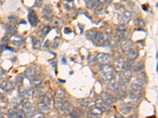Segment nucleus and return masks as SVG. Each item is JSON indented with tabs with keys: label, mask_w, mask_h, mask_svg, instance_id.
<instances>
[{
	"label": "nucleus",
	"mask_w": 158,
	"mask_h": 118,
	"mask_svg": "<svg viewBox=\"0 0 158 118\" xmlns=\"http://www.w3.org/2000/svg\"><path fill=\"white\" fill-rule=\"evenodd\" d=\"M51 31V28L49 27V26H48V25H46V26H44V27L42 29L41 32L42 33L44 34V36H46V35H48V33H49V32Z\"/></svg>",
	"instance_id": "nucleus-39"
},
{
	"label": "nucleus",
	"mask_w": 158,
	"mask_h": 118,
	"mask_svg": "<svg viewBox=\"0 0 158 118\" xmlns=\"http://www.w3.org/2000/svg\"><path fill=\"white\" fill-rule=\"evenodd\" d=\"M96 104H97V107L100 108L102 111H107L111 108V105H109V104L104 102L101 98L97 99V102H96Z\"/></svg>",
	"instance_id": "nucleus-19"
},
{
	"label": "nucleus",
	"mask_w": 158,
	"mask_h": 118,
	"mask_svg": "<svg viewBox=\"0 0 158 118\" xmlns=\"http://www.w3.org/2000/svg\"><path fill=\"white\" fill-rule=\"evenodd\" d=\"M122 82L120 80V77H113L110 80L109 83L107 84V89L109 91H114L118 86V84Z\"/></svg>",
	"instance_id": "nucleus-8"
},
{
	"label": "nucleus",
	"mask_w": 158,
	"mask_h": 118,
	"mask_svg": "<svg viewBox=\"0 0 158 118\" xmlns=\"http://www.w3.org/2000/svg\"><path fill=\"white\" fill-rule=\"evenodd\" d=\"M47 92L48 90L45 87H40V88H39L36 90V95H37L39 98H43L44 95H47Z\"/></svg>",
	"instance_id": "nucleus-30"
},
{
	"label": "nucleus",
	"mask_w": 158,
	"mask_h": 118,
	"mask_svg": "<svg viewBox=\"0 0 158 118\" xmlns=\"http://www.w3.org/2000/svg\"><path fill=\"white\" fill-rule=\"evenodd\" d=\"M80 102H81V103L82 104V105H84V106H86V107H94V105H95V102L89 98H82V99L80 100Z\"/></svg>",
	"instance_id": "nucleus-28"
},
{
	"label": "nucleus",
	"mask_w": 158,
	"mask_h": 118,
	"mask_svg": "<svg viewBox=\"0 0 158 118\" xmlns=\"http://www.w3.org/2000/svg\"><path fill=\"white\" fill-rule=\"evenodd\" d=\"M128 54H127V58L128 60L130 61H135L136 60V58L138 57V54H139V52H138V50L136 48H134L132 49L131 48V50H128Z\"/></svg>",
	"instance_id": "nucleus-21"
},
{
	"label": "nucleus",
	"mask_w": 158,
	"mask_h": 118,
	"mask_svg": "<svg viewBox=\"0 0 158 118\" xmlns=\"http://www.w3.org/2000/svg\"><path fill=\"white\" fill-rule=\"evenodd\" d=\"M8 19L10 20V23L14 24L15 23V22H17V18L15 16H10L8 18Z\"/></svg>",
	"instance_id": "nucleus-45"
},
{
	"label": "nucleus",
	"mask_w": 158,
	"mask_h": 118,
	"mask_svg": "<svg viewBox=\"0 0 158 118\" xmlns=\"http://www.w3.org/2000/svg\"><path fill=\"white\" fill-rule=\"evenodd\" d=\"M49 63H50V64L52 65L53 68L56 69V67H57V61H56V58H55V59H52V60H50V61H49Z\"/></svg>",
	"instance_id": "nucleus-43"
},
{
	"label": "nucleus",
	"mask_w": 158,
	"mask_h": 118,
	"mask_svg": "<svg viewBox=\"0 0 158 118\" xmlns=\"http://www.w3.org/2000/svg\"><path fill=\"white\" fill-rule=\"evenodd\" d=\"M120 77V80L123 84H127L130 82V81L131 80V77H132V73H131V70L129 69H127L126 70H124L123 73L119 76Z\"/></svg>",
	"instance_id": "nucleus-14"
},
{
	"label": "nucleus",
	"mask_w": 158,
	"mask_h": 118,
	"mask_svg": "<svg viewBox=\"0 0 158 118\" xmlns=\"http://www.w3.org/2000/svg\"><path fill=\"white\" fill-rule=\"evenodd\" d=\"M74 109V107L72 106L71 104L68 102H63V105L60 106L58 111L59 113H62L63 115H70V113H72V111Z\"/></svg>",
	"instance_id": "nucleus-5"
},
{
	"label": "nucleus",
	"mask_w": 158,
	"mask_h": 118,
	"mask_svg": "<svg viewBox=\"0 0 158 118\" xmlns=\"http://www.w3.org/2000/svg\"><path fill=\"white\" fill-rule=\"evenodd\" d=\"M4 50H5V48H4V45L0 44V53H2Z\"/></svg>",
	"instance_id": "nucleus-48"
},
{
	"label": "nucleus",
	"mask_w": 158,
	"mask_h": 118,
	"mask_svg": "<svg viewBox=\"0 0 158 118\" xmlns=\"http://www.w3.org/2000/svg\"><path fill=\"white\" fill-rule=\"evenodd\" d=\"M99 72L102 78L104 79L105 81H110L115 76L113 68L108 65V64H103V65H101L99 69Z\"/></svg>",
	"instance_id": "nucleus-2"
},
{
	"label": "nucleus",
	"mask_w": 158,
	"mask_h": 118,
	"mask_svg": "<svg viewBox=\"0 0 158 118\" xmlns=\"http://www.w3.org/2000/svg\"><path fill=\"white\" fill-rule=\"evenodd\" d=\"M81 109H78V108L75 109V111H72V113H70V115H71L72 117H74V118L79 117V116H81Z\"/></svg>",
	"instance_id": "nucleus-35"
},
{
	"label": "nucleus",
	"mask_w": 158,
	"mask_h": 118,
	"mask_svg": "<svg viewBox=\"0 0 158 118\" xmlns=\"http://www.w3.org/2000/svg\"><path fill=\"white\" fill-rule=\"evenodd\" d=\"M54 25L56 26V27H59V26H61V25H63V22H62L61 20L58 19V18H55V22H54Z\"/></svg>",
	"instance_id": "nucleus-42"
},
{
	"label": "nucleus",
	"mask_w": 158,
	"mask_h": 118,
	"mask_svg": "<svg viewBox=\"0 0 158 118\" xmlns=\"http://www.w3.org/2000/svg\"><path fill=\"white\" fill-rule=\"evenodd\" d=\"M113 92H115L117 98H118V99H120V98H122L123 97L125 96V95L127 94L126 86L124 85L123 83L121 82L120 84H118V86L117 87V88L113 91Z\"/></svg>",
	"instance_id": "nucleus-10"
},
{
	"label": "nucleus",
	"mask_w": 158,
	"mask_h": 118,
	"mask_svg": "<svg viewBox=\"0 0 158 118\" xmlns=\"http://www.w3.org/2000/svg\"><path fill=\"white\" fill-rule=\"evenodd\" d=\"M28 19H29V22L31 25V26L35 27L39 23V19H38L37 16H36V13L32 10H29V15H28Z\"/></svg>",
	"instance_id": "nucleus-11"
},
{
	"label": "nucleus",
	"mask_w": 158,
	"mask_h": 118,
	"mask_svg": "<svg viewBox=\"0 0 158 118\" xmlns=\"http://www.w3.org/2000/svg\"><path fill=\"white\" fill-rule=\"evenodd\" d=\"M117 10L119 11V14H118V22L119 23L127 24L128 22L131 20V14L130 11L127 10L123 7L120 6L117 9Z\"/></svg>",
	"instance_id": "nucleus-4"
},
{
	"label": "nucleus",
	"mask_w": 158,
	"mask_h": 118,
	"mask_svg": "<svg viewBox=\"0 0 158 118\" xmlns=\"http://www.w3.org/2000/svg\"><path fill=\"white\" fill-rule=\"evenodd\" d=\"M66 97L65 91L61 88H59L56 91V95H55V101L57 102H62L64 101V98Z\"/></svg>",
	"instance_id": "nucleus-18"
},
{
	"label": "nucleus",
	"mask_w": 158,
	"mask_h": 118,
	"mask_svg": "<svg viewBox=\"0 0 158 118\" xmlns=\"http://www.w3.org/2000/svg\"><path fill=\"white\" fill-rule=\"evenodd\" d=\"M60 43H61V40L58 37L55 38L54 40H53V43H52V47L54 49H56L59 47V46L60 45Z\"/></svg>",
	"instance_id": "nucleus-36"
},
{
	"label": "nucleus",
	"mask_w": 158,
	"mask_h": 118,
	"mask_svg": "<svg viewBox=\"0 0 158 118\" xmlns=\"http://www.w3.org/2000/svg\"><path fill=\"white\" fill-rule=\"evenodd\" d=\"M40 46H41V41L40 40H37V39L33 40V47H34V49L40 48Z\"/></svg>",
	"instance_id": "nucleus-40"
},
{
	"label": "nucleus",
	"mask_w": 158,
	"mask_h": 118,
	"mask_svg": "<svg viewBox=\"0 0 158 118\" xmlns=\"http://www.w3.org/2000/svg\"><path fill=\"white\" fill-rule=\"evenodd\" d=\"M42 81H43V75H41V73H39L34 78H32L30 81V82L31 84H32V86L36 87L39 86L40 84H41Z\"/></svg>",
	"instance_id": "nucleus-25"
},
{
	"label": "nucleus",
	"mask_w": 158,
	"mask_h": 118,
	"mask_svg": "<svg viewBox=\"0 0 158 118\" xmlns=\"http://www.w3.org/2000/svg\"><path fill=\"white\" fill-rule=\"evenodd\" d=\"M39 107L40 109V110H41V112H43V113H50V111H51L50 106H48L47 104H45L44 102H40Z\"/></svg>",
	"instance_id": "nucleus-31"
},
{
	"label": "nucleus",
	"mask_w": 158,
	"mask_h": 118,
	"mask_svg": "<svg viewBox=\"0 0 158 118\" xmlns=\"http://www.w3.org/2000/svg\"><path fill=\"white\" fill-rule=\"evenodd\" d=\"M43 18L47 21H51L52 18H54L53 15V12H52V8L50 5L46 6L43 10Z\"/></svg>",
	"instance_id": "nucleus-12"
},
{
	"label": "nucleus",
	"mask_w": 158,
	"mask_h": 118,
	"mask_svg": "<svg viewBox=\"0 0 158 118\" xmlns=\"http://www.w3.org/2000/svg\"><path fill=\"white\" fill-rule=\"evenodd\" d=\"M85 6L88 9H94L95 6H98L99 4H101V1L100 0H85Z\"/></svg>",
	"instance_id": "nucleus-27"
},
{
	"label": "nucleus",
	"mask_w": 158,
	"mask_h": 118,
	"mask_svg": "<svg viewBox=\"0 0 158 118\" xmlns=\"http://www.w3.org/2000/svg\"><path fill=\"white\" fill-rule=\"evenodd\" d=\"M142 81V83H146L147 82V77H146V73H141L140 74V78H139Z\"/></svg>",
	"instance_id": "nucleus-41"
},
{
	"label": "nucleus",
	"mask_w": 158,
	"mask_h": 118,
	"mask_svg": "<svg viewBox=\"0 0 158 118\" xmlns=\"http://www.w3.org/2000/svg\"><path fill=\"white\" fill-rule=\"evenodd\" d=\"M22 106H23V110L25 111V114L27 115V116H32L33 114L36 112V107H35L34 105L30 103V102H29L28 101L27 102H24V103L22 104Z\"/></svg>",
	"instance_id": "nucleus-6"
},
{
	"label": "nucleus",
	"mask_w": 158,
	"mask_h": 118,
	"mask_svg": "<svg viewBox=\"0 0 158 118\" xmlns=\"http://www.w3.org/2000/svg\"><path fill=\"white\" fill-rule=\"evenodd\" d=\"M72 31L70 30V29H68V28H67V29H64V33L65 34H70V33H71Z\"/></svg>",
	"instance_id": "nucleus-47"
},
{
	"label": "nucleus",
	"mask_w": 158,
	"mask_h": 118,
	"mask_svg": "<svg viewBox=\"0 0 158 118\" xmlns=\"http://www.w3.org/2000/svg\"><path fill=\"white\" fill-rule=\"evenodd\" d=\"M142 88H143V83L142 82L140 79H135L131 82V91L136 94L138 98H140L142 95Z\"/></svg>",
	"instance_id": "nucleus-3"
},
{
	"label": "nucleus",
	"mask_w": 158,
	"mask_h": 118,
	"mask_svg": "<svg viewBox=\"0 0 158 118\" xmlns=\"http://www.w3.org/2000/svg\"><path fill=\"white\" fill-rule=\"evenodd\" d=\"M133 108V104L131 102H123L119 105V112L123 115H128L131 113V109Z\"/></svg>",
	"instance_id": "nucleus-9"
},
{
	"label": "nucleus",
	"mask_w": 158,
	"mask_h": 118,
	"mask_svg": "<svg viewBox=\"0 0 158 118\" xmlns=\"http://www.w3.org/2000/svg\"><path fill=\"white\" fill-rule=\"evenodd\" d=\"M42 5V0H36L35 1V6L36 7H40Z\"/></svg>",
	"instance_id": "nucleus-46"
},
{
	"label": "nucleus",
	"mask_w": 158,
	"mask_h": 118,
	"mask_svg": "<svg viewBox=\"0 0 158 118\" xmlns=\"http://www.w3.org/2000/svg\"><path fill=\"white\" fill-rule=\"evenodd\" d=\"M39 71H38L37 67L35 66V65H32V66L28 67L25 71V77L29 79V81H31L32 78H34L36 76H37L39 74Z\"/></svg>",
	"instance_id": "nucleus-7"
},
{
	"label": "nucleus",
	"mask_w": 158,
	"mask_h": 118,
	"mask_svg": "<svg viewBox=\"0 0 158 118\" xmlns=\"http://www.w3.org/2000/svg\"><path fill=\"white\" fill-rule=\"evenodd\" d=\"M101 96L103 100H104L105 102H107L108 104H109V105H111V104L114 102V99L112 95H111V94L108 93V92L103 91V92H101Z\"/></svg>",
	"instance_id": "nucleus-20"
},
{
	"label": "nucleus",
	"mask_w": 158,
	"mask_h": 118,
	"mask_svg": "<svg viewBox=\"0 0 158 118\" xmlns=\"http://www.w3.org/2000/svg\"><path fill=\"white\" fill-rule=\"evenodd\" d=\"M21 95L24 98H27V99H30L33 97V92L31 89H29V88H22V91L20 92Z\"/></svg>",
	"instance_id": "nucleus-22"
},
{
	"label": "nucleus",
	"mask_w": 158,
	"mask_h": 118,
	"mask_svg": "<svg viewBox=\"0 0 158 118\" xmlns=\"http://www.w3.org/2000/svg\"><path fill=\"white\" fill-rule=\"evenodd\" d=\"M144 69V63L142 61H139V62H137L136 64L134 65V70L135 72H140L142 71Z\"/></svg>",
	"instance_id": "nucleus-33"
},
{
	"label": "nucleus",
	"mask_w": 158,
	"mask_h": 118,
	"mask_svg": "<svg viewBox=\"0 0 158 118\" xmlns=\"http://www.w3.org/2000/svg\"><path fill=\"white\" fill-rule=\"evenodd\" d=\"M128 32H127L126 30H119V29H117L116 32H115V36L118 39H120V40H125V39L127 38Z\"/></svg>",
	"instance_id": "nucleus-23"
},
{
	"label": "nucleus",
	"mask_w": 158,
	"mask_h": 118,
	"mask_svg": "<svg viewBox=\"0 0 158 118\" xmlns=\"http://www.w3.org/2000/svg\"><path fill=\"white\" fill-rule=\"evenodd\" d=\"M6 29L8 33L10 35H14L15 32H16V29H15V26H14L13 25H11V24H8V25H6Z\"/></svg>",
	"instance_id": "nucleus-32"
},
{
	"label": "nucleus",
	"mask_w": 158,
	"mask_h": 118,
	"mask_svg": "<svg viewBox=\"0 0 158 118\" xmlns=\"http://www.w3.org/2000/svg\"><path fill=\"white\" fill-rule=\"evenodd\" d=\"M10 36H4V37L2 39V43H9V42H10Z\"/></svg>",
	"instance_id": "nucleus-44"
},
{
	"label": "nucleus",
	"mask_w": 158,
	"mask_h": 118,
	"mask_svg": "<svg viewBox=\"0 0 158 118\" xmlns=\"http://www.w3.org/2000/svg\"><path fill=\"white\" fill-rule=\"evenodd\" d=\"M23 78H24V77L22 74H18L16 77L17 83H18V84H20V85H22V82H23Z\"/></svg>",
	"instance_id": "nucleus-38"
},
{
	"label": "nucleus",
	"mask_w": 158,
	"mask_h": 118,
	"mask_svg": "<svg viewBox=\"0 0 158 118\" xmlns=\"http://www.w3.org/2000/svg\"><path fill=\"white\" fill-rule=\"evenodd\" d=\"M103 111L99 107H94L90 110L89 116L92 117H100L102 116Z\"/></svg>",
	"instance_id": "nucleus-26"
},
{
	"label": "nucleus",
	"mask_w": 158,
	"mask_h": 118,
	"mask_svg": "<svg viewBox=\"0 0 158 118\" xmlns=\"http://www.w3.org/2000/svg\"><path fill=\"white\" fill-rule=\"evenodd\" d=\"M87 38L94 42L97 46H107L110 43L111 38L107 33H103L100 31L96 30L95 29H90L85 32Z\"/></svg>",
	"instance_id": "nucleus-1"
},
{
	"label": "nucleus",
	"mask_w": 158,
	"mask_h": 118,
	"mask_svg": "<svg viewBox=\"0 0 158 118\" xmlns=\"http://www.w3.org/2000/svg\"><path fill=\"white\" fill-rule=\"evenodd\" d=\"M15 87V83L11 82L9 81H5L0 84V88L4 91H12Z\"/></svg>",
	"instance_id": "nucleus-15"
},
{
	"label": "nucleus",
	"mask_w": 158,
	"mask_h": 118,
	"mask_svg": "<svg viewBox=\"0 0 158 118\" xmlns=\"http://www.w3.org/2000/svg\"><path fill=\"white\" fill-rule=\"evenodd\" d=\"M10 117H18V118H25L27 115L25 114V111L20 109H14L9 113Z\"/></svg>",
	"instance_id": "nucleus-13"
},
{
	"label": "nucleus",
	"mask_w": 158,
	"mask_h": 118,
	"mask_svg": "<svg viewBox=\"0 0 158 118\" xmlns=\"http://www.w3.org/2000/svg\"><path fill=\"white\" fill-rule=\"evenodd\" d=\"M142 8H143L144 10H145V11H147V10H148V8H149V7H148L147 6L143 5V6H142Z\"/></svg>",
	"instance_id": "nucleus-49"
},
{
	"label": "nucleus",
	"mask_w": 158,
	"mask_h": 118,
	"mask_svg": "<svg viewBox=\"0 0 158 118\" xmlns=\"http://www.w3.org/2000/svg\"><path fill=\"white\" fill-rule=\"evenodd\" d=\"M133 46L134 43L131 40H125L122 43V49L124 51H128V50H130L133 47Z\"/></svg>",
	"instance_id": "nucleus-29"
},
{
	"label": "nucleus",
	"mask_w": 158,
	"mask_h": 118,
	"mask_svg": "<svg viewBox=\"0 0 158 118\" xmlns=\"http://www.w3.org/2000/svg\"><path fill=\"white\" fill-rule=\"evenodd\" d=\"M10 42L12 43L13 45L15 46H22L24 43V39L23 38L19 36H16V35H12V36L10 37Z\"/></svg>",
	"instance_id": "nucleus-16"
},
{
	"label": "nucleus",
	"mask_w": 158,
	"mask_h": 118,
	"mask_svg": "<svg viewBox=\"0 0 158 118\" xmlns=\"http://www.w3.org/2000/svg\"><path fill=\"white\" fill-rule=\"evenodd\" d=\"M127 96L128 98H129V99H131V100H136L137 98H138V96L136 95V94L134 93L132 91H131L129 93L127 94Z\"/></svg>",
	"instance_id": "nucleus-37"
},
{
	"label": "nucleus",
	"mask_w": 158,
	"mask_h": 118,
	"mask_svg": "<svg viewBox=\"0 0 158 118\" xmlns=\"http://www.w3.org/2000/svg\"><path fill=\"white\" fill-rule=\"evenodd\" d=\"M62 63H63V64H67V63H66V61H65L64 57H63V59H62Z\"/></svg>",
	"instance_id": "nucleus-50"
},
{
	"label": "nucleus",
	"mask_w": 158,
	"mask_h": 118,
	"mask_svg": "<svg viewBox=\"0 0 158 118\" xmlns=\"http://www.w3.org/2000/svg\"><path fill=\"white\" fill-rule=\"evenodd\" d=\"M97 60L102 64H109L111 61V57L108 54L101 53L97 55Z\"/></svg>",
	"instance_id": "nucleus-17"
},
{
	"label": "nucleus",
	"mask_w": 158,
	"mask_h": 118,
	"mask_svg": "<svg viewBox=\"0 0 158 118\" xmlns=\"http://www.w3.org/2000/svg\"><path fill=\"white\" fill-rule=\"evenodd\" d=\"M112 1H113V0H105V2H108V3H111V2H112Z\"/></svg>",
	"instance_id": "nucleus-51"
},
{
	"label": "nucleus",
	"mask_w": 158,
	"mask_h": 118,
	"mask_svg": "<svg viewBox=\"0 0 158 118\" xmlns=\"http://www.w3.org/2000/svg\"><path fill=\"white\" fill-rule=\"evenodd\" d=\"M116 116H118V117H123L122 115H119V114H116Z\"/></svg>",
	"instance_id": "nucleus-52"
},
{
	"label": "nucleus",
	"mask_w": 158,
	"mask_h": 118,
	"mask_svg": "<svg viewBox=\"0 0 158 118\" xmlns=\"http://www.w3.org/2000/svg\"><path fill=\"white\" fill-rule=\"evenodd\" d=\"M124 60L121 56H118L115 61V69H117L118 71H120L123 69L124 67Z\"/></svg>",
	"instance_id": "nucleus-24"
},
{
	"label": "nucleus",
	"mask_w": 158,
	"mask_h": 118,
	"mask_svg": "<svg viewBox=\"0 0 158 118\" xmlns=\"http://www.w3.org/2000/svg\"><path fill=\"white\" fill-rule=\"evenodd\" d=\"M42 98V102H44L45 104H47L48 106H52V98H49V97L47 95H44V96L43 98Z\"/></svg>",
	"instance_id": "nucleus-34"
}]
</instances>
